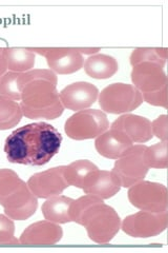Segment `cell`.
<instances>
[{"instance_id":"obj_15","label":"cell","mask_w":168,"mask_h":253,"mask_svg":"<svg viewBox=\"0 0 168 253\" xmlns=\"http://www.w3.org/2000/svg\"><path fill=\"white\" fill-rule=\"evenodd\" d=\"M121 189L113 172L96 169L84 181L82 190L85 194L97 196L101 200H108Z\"/></svg>"},{"instance_id":"obj_8","label":"cell","mask_w":168,"mask_h":253,"mask_svg":"<svg viewBox=\"0 0 168 253\" xmlns=\"http://www.w3.org/2000/svg\"><path fill=\"white\" fill-rule=\"evenodd\" d=\"M129 200L141 211L160 213L168 209V192L164 185L142 180L130 187Z\"/></svg>"},{"instance_id":"obj_21","label":"cell","mask_w":168,"mask_h":253,"mask_svg":"<svg viewBox=\"0 0 168 253\" xmlns=\"http://www.w3.org/2000/svg\"><path fill=\"white\" fill-rule=\"evenodd\" d=\"M20 104L0 94V130H9L22 120Z\"/></svg>"},{"instance_id":"obj_6","label":"cell","mask_w":168,"mask_h":253,"mask_svg":"<svg viewBox=\"0 0 168 253\" xmlns=\"http://www.w3.org/2000/svg\"><path fill=\"white\" fill-rule=\"evenodd\" d=\"M146 146H132L127 151L116 161L113 174L121 187L130 188L144 180L149 167L145 161Z\"/></svg>"},{"instance_id":"obj_25","label":"cell","mask_w":168,"mask_h":253,"mask_svg":"<svg viewBox=\"0 0 168 253\" xmlns=\"http://www.w3.org/2000/svg\"><path fill=\"white\" fill-rule=\"evenodd\" d=\"M21 72H6L0 81V94L13 100L21 99L20 78Z\"/></svg>"},{"instance_id":"obj_4","label":"cell","mask_w":168,"mask_h":253,"mask_svg":"<svg viewBox=\"0 0 168 253\" xmlns=\"http://www.w3.org/2000/svg\"><path fill=\"white\" fill-rule=\"evenodd\" d=\"M0 205L6 216L26 220L35 214L38 200L17 173L11 169H0Z\"/></svg>"},{"instance_id":"obj_10","label":"cell","mask_w":168,"mask_h":253,"mask_svg":"<svg viewBox=\"0 0 168 253\" xmlns=\"http://www.w3.org/2000/svg\"><path fill=\"white\" fill-rule=\"evenodd\" d=\"M46 58L47 65L54 73L71 74L83 68L84 59L77 47H28Z\"/></svg>"},{"instance_id":"obj_24","label":"cell","mask_w":168,"mask_h":253,"mask_svg":"<svg viewBox=\"0 0 168 253\" xmlns=\"http://www.w3.org/2000/svg\"><path fill=\"white\" fill-rule=\"evenodd\" d=\"M145 161L149 168L166 169L168 167L167 141H162L145 150Z\"/></svg>"},{"instance_id":"obj_3","label":"cell","mask_w":168,"mask_h":253,"mask_svg":"<svg viewBox=\"0 0 168 253\" xmlns=\"http://www.w3.org/2000/svg\"><path fill=\"white\" fill-rule=\"evenodd\" d=\"M69 216L71 221L83 226L90 239L97 244L109 243L121 229V218L116 210L91 194L74 200Z\"/></svg>"},{"instance_id":"obj_23","label":"cell","mask_w":168,"mask_h":253,"mask_svg":"<svg viewBox=\"0 0 168 253\" xmlns=\"http://www.w3.org/2000/svg\"><path fill=\"white\" fill-rule=\"evenodd\" d=\"M167 59L166 47H138L131 55V63L134 67L142 62H154L162 68Z\"/></svg>"},{"instance_id":"obj_2","label":"cell","mask_w":168,"mask_h":253,"mask_svg":"<svg viewBox=\"0 0 168 253\" xmlns=\"http://www.w3.org/2000/svg\"><path fill=\"white\" fill-rule=\"evenodd\" d=\"M22 113L31 120H55L63 114L57 90L58 77L52 70L34 69L22 72L19 78Z\"/></svg>"},{"instance_id":"obj_30","label":"cell","mask_w":168,"mask_h":253,"mask_svg":"<svg viewBox=\"0 0 168 253\" xmlns=\"http://www.w3.org/2000/svg\"><path fill=\"white\" fill-rule=\"evenodd\" d=\"M77 50L82 55H95L98 54V52L100 51V47H77Z\"/></svg>"},{"instance_id":"obj_26","label":"cell","mask_w":168,"mask_h":253,"mask_svg":"<svg viewBox=\"0 0 168 253\" xmlns=\"http://www.w3.org/2000/svg\"><path fill=\"white\" fill-rule=\"evenodd\" d=\"M15 225L12 218L0 214V245H17L19 241L14 236Z\"/></svg>"},{"instance_id":"obj_28","label":"cell","mask_w":168,"mask_h":253,"mask_svg":"<svg viewBox=\"0 0 168 253\" xmlns=\"http://www.w3.org/2000/svg\"><path fill=\"white\" fill-rule=\"evenodd\" d=\"M143 100H145L147 104L156 107H163L164 109L168 108V101H167V88L147 95H142Z\"/></svg>"},{"instance_id":"obj_1","label":"cell","mask_w":168,"mask_h":253,"mask_svg":"<svg viewBox=\"0 0 168 253\" xmlns=\"http://www.w3.org/2000/svg\"><path fill=\"white\" fill-rule=\"evenodd\" d=\"M61 133L44 123L29 124L14 130L5 139L4 152L12 164L43 166L59 152Z\"/></svg>"},{"instance_id":"obj_18","label":"cell","mask_w":168,"mask_h":253,"mask_svg":"<svg viewBox=\"0 0 168 253\" xmlns=\"http://www.w3.org/2000/svg\"><path fill=\"white\" fill-rule=\"evenodd\" d=\"M85 73L95 79H107L113 77L119 70L117 59L106 54H95L84 62Z\"/></svg>"},{"instance_id":"obj_7","label":"cell","mask_w":168,"mask_h":253,"mask_svg":"<svg viewBox=\"0 0 168 253\" xmlns=\"http://www.w3.org/2000/svg\"><path fill=\"white\" fill-rule=\"evenodd\" d=\"M109 123L106 114L101 110H81L71 115L66 122L67 135L75 140H84L98 137L107 131Z\"/></svg>"},{"instance_id":"obj_5","label":"cell","mask_w":168,"mask_h":253,"mask_svg":"<svg viewBox=\"0 0 168 253\" xmlns=\"http://www.w3.org/2000/svg\"><path fill=\"white\" fill-rule=\"evenodd\" d=\"M143 102L141 92L129 84H111L99 95V105L109 114L129 113L139 108Z\"/></svg>"},{"instance_id":"obj_16","label":"cell","mask_w":168,"mask_h":253,"mask_svg":"<svg viewBox=\"0 0 168 253\" xmlns=\"http://www.w3.org/2000/svg\"><path fill=\"white\" fill-rule=\"evenodd\" d=\"M133 144L134 142L125 133L117 129H110L96 138L95 147L101 156L109 160H118Z\"/></svg>"},{"instance_id":"obj_29","label":"cell","mask_w":168,"mask_h":253,"mask_svg":"<svg viewBox=\"0 0 168 253\" xmlns=\"http://www.w3.org/2000/svg\"><path fill=\"white\" fill-rule=\"evenodd\" d=\"M6 47H0V81H1V77L6 73Z\"/></svg>"},{"instance_id":"obj_14","label":"cell","mask_w":168,"mask_h":253,"mask_svg":"<svg viewBox=\"0 0 168 253\" xmlns=\"http://www.w3.org/2000/svg\"><path fill=\"white\" fill-rule=\"evenodd\" d=\"M63 236L62 228L50 220L37 221L22 232L19 243L22 245H55Z\"/></svg>"},{"instance_id":"obj_19","label":"cell","mask_w":168,"mask_h":253,"mask_svg":"<svg viewBox=\"0 0 168 253\" xmlns=\"http://www.w3.org/2000/svg\"><path fill=\"white\" fill-rule=\"evenodd\" d=\"M73 202V199L63 195L52 196L42 205V214L46 220L56 224L70 223L69 209Z\"/></svg>"},{"instance_id":"obj_17","label":"cell","mask_w":168,"mask_h":253,"mask_svg":"<svg viewBox=\"0 0 168 253\" xmlns=\"http://www.w3.org/2000/svg\"><path fill=\"white\" fill-rule=\"evenodd\" d=\"M111 129H117L125 133L133 142L144 144L153 138L151 123L146 117L134 114H125L116 120Z\"/></svg>"},{"instance_id":"obj_20","label":"cell","mask_w":168,"mask_h":253,"mask_svg":"<svg viewBox=\"0 0 168 253\" xmlns=\"http://www.w3.org/2000/svg\"><path fill=\"white\" fill-rule=\"evenodd\" d=\"M35 53L22 47H6L7 69L13 72H28L35 66Z\"/></svg>"},{"instance_id":"obj_13","label":"cell","mask_w":168,"mask_h":253,"mask_svg":"<svg viewBox=\"0 0 168 253\" xmlns=\"http://www.w3.org/2000/svg\"><path fill=\"white\" fill-rule=\"evenodd\" d=\"M98 96L97 86L85 82L68 84L59 94L63 107L71 111L86 110L97 101Z\"/></svg>"},{"instance_id":"obj_22","label":"cell","mask_w":168,"mask_h":253,"mask_svg":"<svg viewBox=\"0 0 168 253\" xmlns=\"http://www.w3.org/2000/svg\"><path fill=\"white\" fill-rule=\"evenodd\" d=\"M98 169L97 166L87 160H79L66 166L65 177L69 186L82 189V186L91 172Z\"/></svg>"},{"instance_id":"obj_9","label":"cell","mask_w":168,"mask_h":253,"mask_svg":"<svg viewBox=\"0 0 168 253\" xmlns=\"http://www.w3.org/2000/svg\"><path fill=\"white\" fill-rule=\"evenodd\" d=\"M168 226V211L154 213L141 211L124 218L121 229L135 239H148L161 234Z\"/></svg>"},{"instance_id":"obj_12","label":"cell","mask_w":168,"mask_h":253,"mask_svg":"<svg viewBox=\"0 0 168 253\" xmlns=\"http://www.w3.org/2000/svg\"><path fill=\"white\" fill-rule=\"evenodd\" d=\"M132 82L142 95L161 91L168 85V77L161 66L154 62H142L132 71Z\"/></svg>"},{"instance_id":"obj_27","label":"cell","mask_w":168,"mask_h":253,"mask_svg":"<svg viewBox=\"0 0 168 253\" xmlns=\"http://www.w3.org/2000/svg\"><path fill=\"white\" fill-rule=\"evenodd\" d=\"M151 132L160 140L167 141L168 139V117L166 114L160 115L151 123Z\"/></svg>"},{"instance_id":"obj_11","label":"cell","mask_w":168,"mask_h":253,"mask_svg":"<svg viewBox=\"0 0 168 253\" xmlns=\"http://www.w3.org/2000/svg\"><path fill=\"white\" fill-rule=\"evenodd\" d=\"M66 166H59L34 174L28 180V186L37 199H50L61 194L69 187L65 177Z\"/></svg>"}]
</instances>
